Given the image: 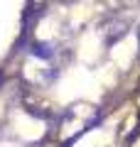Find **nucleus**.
I'll list each match as a JSON object with an SVG mask.
<instances>
[{
  "label": "nucleus",
  "instance_id": "f257e3e1",
  "mask_svg": "<svg viewBox=\"0 0 140 147\" xmlns=\"http://www.w3.org/2000/svg\"><path fill=\"white\" fill-rule=\"evenodd\" d=\"M54 54H57V49H54L52 42H32L30 44V57H35V59L49 61V59H54Z\"/></svg>",
  "mask_w": 140,
  "mask_h": 147
},
{
  "label": "nucleus",
  "instance_id": "f03ea898",
  "mask_svg": "<svg viewBox=\"0 0 140 147\" xmlns=\"http://www.w3.org/2000/svg\"><path fill=\"white\" fill-rule=\"evenodd\" d=\"M125 22L123 20H116V22H108V37H106V44H113L116 39H120V37L125 34Z\"/></svg>",
  "mask_w": 140,
  "mask_h": 147
},
{
  "label": "nucleus",
  "instance_id": "7ed1b4c3",
  "mask_svg": "<svg viewBox=\"0 0 140 147\" xmlns=\"http://www.w3.org/2000/svg\"><path fill=\"white\" fill-rule=\"evenodd\" d=\"M138 37H140V30H138Z\"/></svg>",
  "mask_w": 140,
  "mask_h": 147
}]
</instances>
